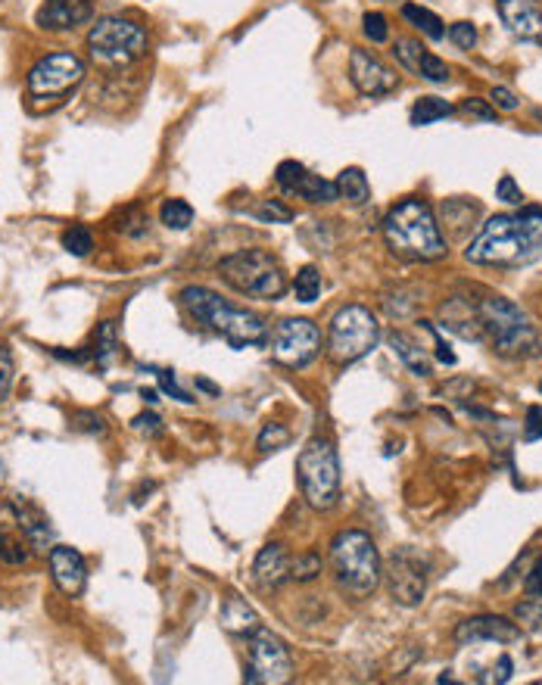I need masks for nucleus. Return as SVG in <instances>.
<instances>
[{
	"label": "nucleus",
	"instance_id": "f257e3e1",
	"mask_svg": "<svg viewBox=\"0 0 542 685\" xmlns=\"http://www.w3.org/2000/svg\"><path fill=\"white\" fill-rule=\"evenodd\" d=\"M542 256V209L521 206L518 212H502L483 225L468 243L465 259L474 265L521 268Z\"/></svg>",
	"mask_w": 542,
	"mask_h": 685
},
{
	"label": "nucleus",
	"instance_id": "f03ea898",
	"mask_svg": "<svg viewBox=\"0 0 542 685\" xmlns=\"http://www.w3.org/2000/svg\"><path fill=\"white\" fill-rule=\"evenodd\" d=\"M181 306L187 309V315H191L194 321H200L206 331L219 334L231 349L265 346L271 340L268 324L256 312L228 303V299H222L209 287H184Z\"/></svg>",
	"mask_w": 542,
	"mask_h": 685
},
{
	"label": "nucleus",
	"instance_id": "7ed1b4c3",
	"mask_svg": "<svg viewBox=\"0 0 542 685\" xmlns=\"http://www.w3.org/2000/svg\"><path fill=\"white\" fill-rule=\"evenodd\" d=\"M384 240L405 262H437L446 256V237L433 209L421 197H405L384 215Z\"/></svg>",
	"mask_w": 542,
	"mask_h": 685
},
{
	"label": "nucleus",
	"instance_id": "20e7f679",
	"mask_svg": "<svg viewBox=\"0 0 542 685\" xmlns=\"http://www.w3.org/2000/svg\"><path fill=\"white\" fill-rule=\"evenodd\" d=\"M483 340H490L493 352L502 359H536L542 343L530 315L505 296H486L477 303Z\"/></svg>",
	"mask_w": 542,
	"mask_h": 685
},
{
	"label": "nucleus",
	"instance_id": "39448f33",
	"mask_svg": "<svg viewBox=\"0 0 542 685\" xmlns=\"http://www.w3.org/2000/svg\"><path fill=\"white\" fill-rule=\"evenodd\" d=\"M331 567L337 586L352 598H368L384 580V564L377 545L362 530H343L331 542Z\"/></svg>",
	"mask_w": 542,
	"mask_h": 685
},
{
	"label": "nucleus",
	"instance_id": "423d86ee",
	"mask_svg": "<svg viewBox=\"0 0 542 685\" xmlns=\"http://www.w3.org/2000/svg\"><path fill=\"white\" fill-rule=\"evenodd\" d=\"M219 274L228 287H234L240 296L250 299H281L287 290V274L275 253L262 250V246H250V250H237L219 262Z\"/></svg>",
	"mask_w": 542,
	"mask_h": 685
},
{
	"label": "nucleus",
	"instance_id": "0eeeda50",
	"mask_svg": "<svg viewBox=\"0 0 542 685\" xmlns=\"http://www.w3.org/2000/svg\"><path fill=\"white\" fill-rule=\"evenodd\" d=\"M150 38L141 22L122 16H103L88 32V57L103 69H128L147 57Z\"/></svg>",
	"mask_w": 542,
	"mask_h": 685
},
{
	"label": "nucleus",
	"instance_id": "6e6552de",
	"mask_svg": "<svg viewBox=\"0 0 542 685\" xmlns=\"http://www.w3.org/2000/svg\"><path fill=\"white\" fill-rule=\"evenodd\" d=\"M296 477H300L303 499L315 511H331L340 502V458L331 440L315 436L296 458Z\"/></svg>",
	"mask_w": 542,
	"mask_h": 685
},
{
	"label": "nucleus",
	"instance_id": "1a4fd4ad",
	"mask_svg": "<svg viewBox=\"0 0 542 685\" xmlns=\"http://www.w3.org/2000/svg\"><path fill=\"white\" fill-rule=\"evenodd\" d=\"M381 343V321L368 306H343L331 318L328 331V355L334 365H352Z\"/></svg>",
	"mask_w": 542,
	"mask_h": 685
},
{
	"label": "nucleus",
	"instance_id": "9d476101",
	"mask_svg": "<svg viewBox=\"0 0 542 685\" xmlns=\"http://www.w3.org/2000/svg\"><path fill=\"white\" fill-rule=\"evenodd\" d=\"M85 75H88V66L78 53H69V50L47 53L25 75V91H29L32 100L57 103L69 97L85 81Z\"/></svg>",
	"mask_w": 542,
	"mask_h": 685
},
{
	"label": "nucleus",
	"instance_id": "9b49d317",
	"mask_svg": "<svg viewBox=\"0 0 542 685\" xmlns=\"http://www.w3.org/2000/svg\"><path fill=\"white\" fill-rule=\"evenodd\" d=\"M384 577H387V586H390V595L396 605L415 608L427 595V558L418 552V548L402 545L387 558Z\"/></svg>",
	"mask_w": 542,
	"mask_h": 685
},
{
	"label": "nucleus",
	"instance_id": "f8f14e48",
	"mask_svg": "<svg viewBox=\"0 0 542 685\" xmlns=\"http://www.w3.org/2000/svg\"><path fill=\"white\" fill-rule=\"evenodd\" d=\"M271 355L284 368H306L321 352V331L309 318H284L271 334Z\"/></svg>",
	"mask_w": 542,
	"mask_h": 685
},
{
	"label": "nucleus",
	"instance_id": "ddd939ff",
	"mask_svg": "<svg viewBox=\"0 0 542 685\" xmlns=\"http://www.w3.org/2000/svg\"><path fill=\"white\" fill-rule=\"evenodd\" d=\"M290 670H293V661L287 645L275 633H268L265 626H259L250 636V661H247V670H243V682L281 685L290 679Z\"/></svg>",
	"mask_w": 542,
	"mask_h": 685
},
{
	"label": "nucleus",
	"instance_id": "4468645a",
	"mask_svg": "<svg viewBox=\"0 0 542 685\" xmlns=\"http://www.w3.org/2000/svg\"><path fill=\"white\" fill-rule=\"evenodd\" d=\"M349 81L362 97H387L399 88V75L365 47H352L349 53Z\"/></svg>",
	"mask_w": 542,
	"mask_h": 685
},
{
	"label": "nucleus",
	"instance_id": "2eb2a0df",
	"mask_svg": "<svg viewBox=\"0 0 542 685\" xmlns=\"http://www.w3.org/2000/svg\"><path fill=\"white\" fill-rule=\"evenodd\" d=\"M521 639V626L508 620V617H499V614H480V617H468L455 626V642L458 645H477V642H499V645H508V642H518Z\"/></svg>",
	"mask_w": 542,
	"mask_h": 685
},
{
	"label": "nucleus",
	"instance_id": "dca6fc26",
	"mask_svg": "<svg viewBox=\"0 0 542 685\" xmlns=\"http://www.w3.org/2000/svg\"><path fill=\"white\" fill-rule=\"evenodd\" d=\"M50 561V577L57 583V589L69 598H78L88 586V564L81 558L78 548L72 545H53L47 552Z\"/></svg>",
	"mask_w": 542,
	"mask_h": 685
},
{
	"label": "nucleus",
	"instance_id": "f3484780",
	"mask_svg": "<svg viewBox=\"0 0 542 685\" xmlns=\"http://www.w3.org/2000/svg\"><path fill=\"white\" fill-rule=\"evenodd\" d=\"M496 10H499V19L505 22V29L514 38L542 44V4L539 0H496Z\"/></svg>",
	"mask_w": 542,
	"mask_h": 685
},
{
	"label": "nucleus",
	"instance_id": "a211bd4d",
	"mask_svg": "<svg viewBox=\"0 0 542 685\" xmlns=\"http://www.w3.org/2000/svg\"><path fill=\"white\" fill-rule=\"evenodd\" d=\"M91 16V0H44L41 10L35 13V22L44 32H75L78 25L91 22Z\"/></svg>",
	"mask_w": 542,
	"mask_h": 685
},
{
	"label": "nucleus",
	"instance_id": "6ab92c4d",
	"mask_svg": "<svg viewBox=\"0 0 542 685\" xmlns=\"http://www.w3.org/2000/svg\"><path fill=\"white\" fill-rule=\"evenodd\" d=\"M10 511L16 517V524H19L25 542L32 545V552L47 555L50 548H53V527H50L47 514L38 505H32L29 499H13L10 502Z\"/></svg>",
	"mask_w": 542,
	"mask_h": 685
},
{
	"label": "nucleus",
	"instance_id": "aec40b11",
	"mask_svg": "<svg viewBox=\"0 0 542 685\" xmlns=\"http://www.w3.org/2000/svg\"><path fill=\"white\" fill-rule=\"evenodd\" d=\"M253 577L262 589H278L290 580V558L284 552V545L268 542L262 552L256 555L253 564Z\"/></svg>",
	"mask_w": 542,
	"mask_h": 685
},
{
	"label": "nucleus",
	"instance_id": "412c9836",
	"mask_svg": "<svg viewBox=\"0 0 542 685\" xmlns=\"http://www.w3.org/2000/svg\"><path fill=\"white\" fill-rule=\"evenodd\" d=\"M443 327L452 334H458L462 340H483V327H480V315L477 306L465 303V299H449L443 306Z\"/></svg>",
	"mask_w": 542,
	"mask_h": 685
},
{
	"label": "nucleus",
	"instance_id": "4be33fe9",
	"mask_svg": "<svg viewBox=\"0 0 542 685\" xmlns=\"http://www.w3.org/2000/svg\"><path fill=\"white\" fill-rule=\"evenodd\" d=\"M222 629L225 633H231V636H240V639H250L256 629L262 626L259 623V614L247 605V601L243 598H237V595H228L225 601H222Z\"/></svg>",
	"mask_w": 542,
	"mask_h": 685
},
{
	"label": "nucleus",
	"instance_id": "5701e85b",
	"mask_svg": "<svg viewBox=\"0 0 542 685\" xmlns=\"http://www.w3.org/2000/svg\"><path fill=\"white\" fill-rule=\"evenodd\" d=\"M390 346L396 349V355L402 359V365L409 368L412 374H418V377H430V374H433V362H430L427 349H424L418 340H412L409 334L393 331V334H390Z\"/></svg>",
	"mask_w": 542,
	"mask_h": 685
},
{
	"label": "nucleus",
	"instance_id": "b1692460",
	"mask_svg": "<svg viewBox=\"0 0 542 685\" xmlns=\"http://www.w3.org/2000/svg\"><path fill=\"white\" fill-rule=\"evenodd\" d=\"M337 194H340V200H346L349 206H356V209L368 206L371 203V184H368L365 172L356 169V166L343 169L337 175Z\"/></svg>",
	"mask_w": 542,
	"mask_h": 685
},
{
	"label": "nucleus",
	"instance_id": "393cba45",
	"mask_svg": "<svg viewBox=\"0 0 542 685\" xmlns=\"http://www.w3.org/2000/svg\"><path fill=\"white\" fill-rule=\"evenodd\" d=\"M402 19L409 22L412 29H418L424 38H430V41H443L446 38L443 19L437 13H430L427 7H421V4H405L402 7Z\"/></svg>",
	"mask_w": 542,
	"mask_h": 685
},
{
	"label": "nucleus",
	"instance_id": "a878e982",
	"mask_svg": "<svg viewBox=\"0 0 542 685\" xmlns=\"http://www.w3.org/2000/svg\"><path fill=\"white\" fill-rule=\"evenodd\" d=\"M296 194H300L306 203H334V200H340V194H337V181H328V178H321V175H312V172H306V178H303V184H300V190H296Z\"/></svg>",
	"mask_w": 542,
	"mask_h": 685
},
{
	"label": "nucleus",
	"instance_id": "bb28decb",
	"mask_svg": "<svg viewBox=\"0 0 542 685\" xmlns=\"http://www.w3.org/2000/svg\"><path fill=\"white\" fill-rule=\"evenodd\" d=\"M452 116V103L443 100V97H421L415 106H412V125H433V122H440Z\"/></svg>",
	"mask_w": 542,
	"mask_h": 685
},
{
	"label": "nucleus",
	"instance_id": "cd10ccee",
	"mask_svg": "<svg viewBox=\"0 0 542 685\" xmlns=\"http://www.w3.org/2000/svg\"><path fill=\"white\" fill-rule=\"evenodd\" d=\"M159 222L166 225L169 231H187L194 225V206L184 200H166L159 209Z\"/></svg>",
	"mask_w": 542,
	"mask_h": 685
},
{
	"label": "nucleus",
	"instance_id": "c85d7f7f",
	"mask_svg": "<svg viewBox=\"0 0 542 685\" xmlns=\"http://www.w3.org/2000/svg\"><path fill=\"white\" fill-rule=\"evenodd\" d=\"M293 296L300 299L303 306H312L321 296V271L315 265H303L293 278Z\"/></svg>",
	"mask_w": 542,
	"mask_h": 685
},
{
	"label": "nucleus",
	"instance_id": "c756f323",
	"mask_svg": "<svg viewBox=\"0 0 542 685\" xmlns=\"http://www.w3.org/2000/svg\"><path fill=\"white\" fill-rule=\"evenodd\" d=\"M119 352V337H116V324L113 321H103L100 331H97V343H94V359L100 368H110L113 359Z\"/></svg>",
	"mask_w": 542,
	"mask_h": 685
},
{
	"label": "nucleus",
	"instance_id": "7c9ffc66",
	"mask_svg": "<svg viewBox=\"0 0 542 685\" xmlns=\"http://www.w3.org/2000/svg\"><path fill=\"white\" fill-rule=\"evenodd\" d=\"M63 250H66L69 256H78V259L91 256V250H94V234H91V228H85V225H72V228H66V231H63Z\"/></svg>",
	"mask_w": 542,
	"mask_h": 685
},
{
	"label": "nucleus",
	"instance_id": "2f4dec72",
	"mask_svg": "<svg viewBox=\"0 0 542 685\" xmlns=\"http://www.w3.org/2000/svg\"><path fill=\"white\" fill-rule=\"evenodd\" d=\"M427 53V47L421 44V41H415V38H399L396 44H393V57L399 60V66L402 69H409L412 75H418V66H421V57Z\"/></svg>",
	"mask_w": 542,
	"mask_h": 685
},
{
	"label": "nucleus",
	"instance_id": "473e14b6",
	"mask_svg": "<svg viewBox=\"0 0 542 685\" xmlns=\"http://www.w3.org/2000/svg\"><path fill=\"white\" fill-rule=\"evenodd\" d=\"M321 577V555L318 552H303L290 561V580L296 583H312Z\"/></svg>",
	"mask_w": 542,
	"mask_h": 685
},
{
	"label": "nucleus",
	"instance_id": "72a5a7b5",
	"mask_svg": "<svg viewBox=\"0 0 542 685\" xmlns=\"http://www.w3.org/2000/svg\"><path fill=\"white\" fill-rule=\"evenodd\" d=\"M306 166L303 162H296V159H284L281 166H278V172H275V181H278V187L284 190V194H296V190H300V184H303V178H306Z\"/></svg>",
	"mask_w": 542,
	"mask_h": 685
},
{
	"label": "nucleus",
	"instance_id": "f704fd0d",
	"mask_svg": "<svg viewBox=\"0 0 542 685\" xmlns=\"http://www.w3.org/2000/svg\"><path fill=\"white\" fill-rule=\"evenodd\" d=\"M290 443V430L278 421H268L262 430H259V440H256V449L259 452H278Z\"/></svg>",
	"mask_w": 542,
	"mask_h": 685
},
{
	"label": "nucleus",
	"instance_id": "c9c22d12",
	"mask_svg": "<svg viewBox=\"0 0 542 685\" xmlns=\"http://www.w3.org/2000/svg\"><path fill=\"white\" fill-rule=\"evenodd\" d=\"M514 614H518L524 629H530V633H542V595L521 601V605L514 608Z\"/></svg>",
	"mask_w": 542,
	"mask_h": 685
},
{
	"label": "nucleus",
	"instance_id": "e433bc0d",
	"mask_svg": "<svg viewBox=\"0 0 542 685\" xmlns=\"http://www.w3.org/2000/svg\"><path fill=\"white\" fill-rule=\"evenodd\" d=\"M449 66L437 57V53H424L421 57V66H418V78H424V81H433V85H446L449 81Z\"/></svg>",
	"mask_w": 542,
	"mask_h": 685
},
{
	"label": "nucleus",
	"instance_id": "4c0bfd02",
	"mask_svg": "<svg viewBox=\"0 0 542 685\" xmlns=\"http://www.w3.org/2000/svg\"><path fill=\"white\" fill-rule=\"evenodd\" d=\"M256 218L259 222H271V225H287V222H293V209L284 206L281 200H259Z\"/></svg>",
	"mask_w": 542,
	"mask_h": 685
},
{
	"label": "nucleus",
	"instance_id": "58836bf2",
	"mask_svg": "<svg viewBox=\"0 0 542 685\" xmlns=\"http://www.w3.org/2000/svg\"><path fill=\"white\" fill-rule=\"evenodd\" d=\"M0 561L7 567H22V564H29V552H25V545L16 536L0 533Z\"/></svg>",
	"mask_w": 542,
	"mask_h": 685
},
{
	"label": "nucleus",
	"instance_id": "ea45409f",
	"mask_svg": "<svg viewBox=\"0 0 542 685\" xmlns=\"http://www.w3.org/2000/svg\"><path fill=\"white\" fill-rule=\"evenodd\" d=\"M362 32L371 44H384L390 38V25L384 13H365L362 16Z\"/></svg>",
	"mask_w": 542,
	"mask_h": 685
},
{
	"label": "nucleus",
	"instance_id": "a19ab883",
	"mask_svg": "<svg viewBox=\"0 0 542 685\" xmlns=\"http://www.w3.org/2000/svg\"><path fill=\"white\" fill-rule=\"evenodd\" d=\"M16 380V365H13V352L7 343H0V402H7L10 390Z\"/></svg>",
	"mask_w": 542,
	"mask_h": 685
},
{
	"label": "nucleus",
	"instance_id": "79ce46f5",
	"mask_svg": "<svg viewBox=\"0 0 542 685\" xmlns=\"http://www.w3.org/2000/svg\"><path fill=\"white\" fill-rule=\"evenodd\" d=\"M458 113L468 116V119H477V122H493L496 119V106L490 100L468 97V100H462V106H458Z\"/></svg>",
	"mask_w": 542,
	"mask_h": 685
},
{
	"label": "nucleus",
	"instance_id": "37998d69",
	"mask_svg": "<svg viewBox=\"0 0 542 685\" xmlns=\"http://www.w3.org/2000/svg\"><path fill=\"white\" fill-rule=\"evenodd\" d=\"M449 41L458 50H474L477 47V25L474 22H452L449 25Z\"/></svg>",
	"mask_w": 542,
	"mask_h": 685
},
{
	"label": "nucleus",
	"instance_id": "c03bdc74",
	"mask_svg": "<svg viewBox=\"0 0 542 685\" xmlns=\"http://www.w3.org/2000/svg\"><path fill=\"white\" fill-rule=\"evenodd\" d=\"M72 427L81 430V433H91V436H103L106 433V421L97 415V411H75Z\"/></svg>",
	"mask_w": 542,
	"mask_h": 685
},
{
	"label": "nucleus",
	"instance_id": "a18cd8bd",
	"mask_svg": "<svg viewBox=\"0 0 542 685\" xmlns=\"http://www.w3.org/2000/svg\"><path fill=\"white\" fill-rule=\"evenodd\" d=\"M496 200H502L508 206H524V190L518 187V181H514L511 175H502L496 184Z\"/></svg>",
	"mask_w": 542,
	"mask_h": 685
},
{
	"label": "nucleus",
	"instance_id": "49530a36",
	"mask_svg": "<svg viewBox=\"0 0 542 685\" xmlns=\"http://www.w3.org/2000/svg\"><path fill=\"white\" fill-rule=\"evenodd\" d=\"M147 225H150V218L138 206H131V209H125V225L119 222L116 228L125 231V234H131V237H141L147 231Z\"/></svg>",
	"mask_w": 542,
	"mask_h": 685
},
{
	"label": "nucleus",
	"instance_id": "de8ad7c7",
	"mask_svg": "<svg viewBox=\"0 0 542 685\" xmlns=\"http://www.w3.org/2000/svg\"><path fill=\"white\" fill-rule=\"evenodd\" d=\"M131 430L147 436V440H156V436H162V421H159V415H153V411H144V415L131 421Z\"/></svg>",
	"mask_w": 542,
	"mask_h": 685
},
{
	"label": "nucleus",
	"instance_id": "09e8293b",
	"mask_svg": "<svg viewBox=\"0 0 542 685\" xmlns=\"http://www.w3.org/2000/svg\"><path fill=\"white\" fill-rule=\"evenodd\" d=\"M524 440L536 443L542 440V405H530L527 415H524Z\"/></svg>",
	"mask_w": 542,
	"mask_h": 685
},
{
	"label": "nucleus",
	"instance_id": "8fccbe9b",
	"mask_svg": "<svg viewBox=\"0 0 542 685\" xmlns=\"http://www.w3.org/2000/svg\"><path fill=\"white\" fill-rule=\"evenodd\" d=\"M156 377H159V387H162V393H166V396H172V399H178V402H184V405H191V402H194L191 396H187V393L178 387V380H175L172 371H156Z\"/></svg>",
	"mask_w": 542,
	"mask_h": 685
},
{
	"label": "nucleus",
	"instance_id": "3c124183",
	"mask_svg": "<svg viewBox=\"0 0 542 685\" xmlns=\"http://www.w3.org/2000/svg\"><path fill=\"white\" fill-rule=\"evenodd\" d=\"M490 103H493L496 109H502V113H514V109L521 106V100L514 97L508 88H502V85H496V88L490 91Z\"/></svg>",
	"mask_w": 542,
	"mask_h": 685
},
{
	"label": "nucleus",
	"instance_id": "603ef678",
	"mask_svg": "<svg viewBox=\"0 0 542 685\" xmlns=\"http://www.w3.org/2000/svg\"><path fill=\"white\" fill-rule=\"evenodd\" d=\"M524 592H527V595H542V558H536L533 567L527 570V577H524Z\"/></svg>",
	"mask_w": 542,
	"mask_h": 685
},
{
	"label": "nucleus",
	"instance_id": "864d4df0",
	"mask_svg": "<svg viewBox=\"0 0 542 685\" xmlns=\"http://www.w3.org/2000/svg\"><path fill=\"white\" fill-rule=\"evenodd\" d=\"M511 670H514L511 657H508V654H502V657H499V670H496V676H493V679H496V682H508V679H511Z\"/></svg>",
	"mask_w": 542,
	"mask_h": 685
},
{
	"label": "nucleus",
	"instance_id": "5fc2aeb1",
	"mask_svg": "<svg viewBox=\"0 0 542 685\" xmlns=\"http://www.w3.org/2000/svg\"><path fill=\"white\" fill-rule=\"evenodd\" d=\"M197 387L206 390V393H212V396H219V387H215V383H209V380H203V377H197Z\"/></svg>",
	"mask_w": 542,
	"mask_h": 685
},
{
	"label": "nucleus",
	"instance_id": "6e6d98bb",
	"mask_svg": "<svg viewBox=\"0 0 542 685\" xmlns=\"http://www.w3.org/2000/svg\"><path fill=\"white\" fill-rule=\"evenodd\" d=\"M141 396H144L147 405H156V402H159V399H156V390H141Z\"/></svg>",
	"mask_w": 542,
	"mask_h": 685
},
{
	"label": "nucleus",
	"instance_id": "4d7b16f0",
	"mask_svg": "<svg viewBox=\"0 0 542 685\" xmlns=\"http://www.w3.org/2000/svg\"><path fill=\"white\" fill-rule=\"evenodd\" d=\"M4 480H7V468H4V461H0V489H4Z\"/></svg>",
	"mask_w": 542,
	"mask_h": 685
},
{
	"label": "nucleus",
	"instance_id": "13d9d810",
	"mask_svg": "<svg viewBox=\"0 0 542 685\" xmlns=\"http://www.w3.org/2000/svg\"><path fill=\"white\" fill-rule=\"evenodd\" d=\"M539 393H542V380H539Z\"/></svg>",
	"mask_w": 542,
	"mask_h": 685
}]
</instances>
